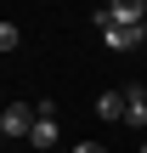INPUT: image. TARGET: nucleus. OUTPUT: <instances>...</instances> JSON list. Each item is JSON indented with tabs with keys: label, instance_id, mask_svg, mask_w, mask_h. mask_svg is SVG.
Returning <instances> with one entry per match:
<instances>
[{
	"label": "nucleus",
	"instance_id": "f257e3e1",
	"mask_svg": "<svg viewBox=\"0 0 147 153\" xmlns=\"http://www.w3.org/2000/svg\"><path fill=\"white\" fill-rule=\"evenodd\" d=\"M96 28H102V45L108 51H136L147 40V23H108V17H96Z\"/></svg>",
	"mask_w": 147,
	"mask_h": 153
},
{
	"label": "nucleus",
	"instance_id": "f03ea898",
	"mask_svg": "<svg viewBox=\"0 0 147 153\" xmlns=\"http://www.w3.org/2000/svg\"><path fill=\"white\" fill-rule=\"evenodd\" d=\"M34 119H40V108H28V102H11V108L0 114V136H23V142H28Z\"/></svg>",
	"mask_w": 147,
	"mask_h": 153
},
{
	"label": "nucleus",
	"instance_id": "7ed1b4c3",
	"mask_svg": "<svg viewBox=\"0 0 147 153\" xmlns=\"http://www.w3.org/2000/svg\"><path fill=\"white\" fill-rule=\"evenodd\" d=\"M28 148H34V153H51V148H57V119H51L45 102H40V119H34V131H28Z\"/></svg>",
	"mask_w": 147,
	"mask_h": 153
},
{
	"label": "nucleus",
	"instance_id": "20e7f679",
	"mask_svg": "<svg viewBox=\"0 0 147 153\" xmlns=\"http://www.w3.org/2000/svg\"><path fill=\"white\" fill-rule=\"evenodd\" d=\"M96 17H108V23H147V0H108Z\"/></svg>",
	"mask_w": 147,
	"mask_h": 153
},
{
	"label": "nucleus",
	"instance_id": "39448f33",
	"mask_svg": "<svg viewBox=\"0 0 147 153\" xmlns=\"http://www.w3.org/2000/svg\"><path fill=\"white\" fill-rule=\"evenodd\" d=\"M125 125H147V85H125Z\"/></svg>",
	"mask_w": 147,
	"mask_h": 153
},
{
	"label": "nucleus",
	"instance_id": "423d86ee",
	"mask_svg": "<svg viewBox=\"0 0 147 153\" xmlns=\"http://www.w3.org/2000/svg\"><path fill=\"white\" fill-rule=\"evenodd\" d=\"M96 114L102 119H125V91H102L96 97Z\"/></svg>",
	"mask_w": 147,
	"mask_h": 153
},
{
	"label": "nucleus",
	"instance_id": "0eeeda50",
	"mask_svg": "<svg viewBox=\"0 0 147 153\" xmlns=\"http://www.w3.org/2000/svg\"><path fill=\"white\" fill-rule=\"evenodd\" d=\"M17 40H23L17 23H0V51H17Z\"/></svg>",
	"mask_w": 147,
	"mask_h": 153
},
{
	"label": "nucleus",
	"instance_id": "6e6552de",
	"mask_svg": "<svg viewBox=\"0 0 147 153\" xmlns=\"http://www.w3.org/2000/svg\"><path fill=\"white\" fill-rule=\"evenodd\" d=\"M68 153H108L102 142H79V148H68Z\"/></svg>",
	"mask_w": 147,
	"mask_h": 153
},
{
	"label": "nucleus",
	"instance_id": "1a4fd4ad",
	"mask_svg": "<svg viewBox=\"0 0 147 153\" xmlns=\"http://www.w3.org/2000/svg\"><path fill=\"white\" fill-rule=\"evenodd\" d=\"M142 153H147V142H142Z\"/></svg>",
	"mask_w": 147,
	"mask_h": 153
}]
</instances>
